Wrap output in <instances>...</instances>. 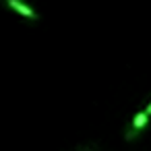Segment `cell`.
<instances>
[{
    "label": "cell",
    "mask_w": 151,
    "mask_h": 151,
    "mask_svg": "<svg viewBox=\"0 0 151 151\" xmlns=\"http://www.w3.org/2000/svg\"><path fill=\"white\" fill-rule=\"evenodd\" d=\"M147 122H149V114L145 112V110H141V112H137L134 116H132V120H130V124H128V130H126V139H134L145 126H147Z\"/></svg>",
    "instance_id": "1"
},
{
    "label": "cell",
    "mask_w": 151,
    "mask_h": 151,
    "mask_svg": "<svg viewBox=\"0 0 151 151\" xmlns=\"http://www.w3.org/2000/svg\"><path fill=\"white\" fill-rule=\"evenodd\" d=\"M6 4H9L13 11H17L21 17H25V19H37L35 11H33L29 4H25L23 0H6Z\"/></svg>",
    "instance_id": "2"
},
{
    "label": "cell",
    "mask_w": 151,
    "mask_h": 151,
    "mask_svg": "<svg viewBox=\"0 0 151 151\" xmlns=\"http://www.w3.org/2000/svg\"><path fill=\"white\" fill-rule=\"evenodd\" d=\"M145 112H147V114H149V116H151V99H149V104H147V106H145Z\"/></svg>",
    "instance_id": "3"
}]
</instances>
